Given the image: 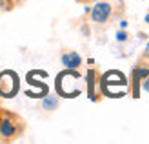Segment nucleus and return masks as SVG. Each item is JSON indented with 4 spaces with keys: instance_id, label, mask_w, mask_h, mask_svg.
I'll use <instances>...</instances> for the list:
<instances>
[{
    "instance_id": "6",
    "label": "nucleus",
    "mask_w": 149,
    "mask_h": 144,
    "mask_svg": "<svg viewBox=\"0 0 149 144\" xmlns=\"http://www.w3.org/2000/svg\"><path fill=\"white\" fill-rule=\"evenodd\" d=\"M146 22H147V24H149V15H147V17H146Z\"/></svg>"
},
{
    "instance_id": "2",
    "label": "nucleus",
    "mask_w": 149,
    "mask_h": 144,
    "mask_svg": "<svg viewBox=\"0 0 149 144\" xmlns=\"http://www.w3.org/2000/svg\"><path fill=\"white\" fill-rule=\"evenodd\" d=\"M17 131H18V126L13 119L9 117L0 119V137L2 139H13L17 135Z\"/></svg>"
},
{
    "instance_id": "3",
    "label": "nucleus",
    "mask_w": 149,
    "mask_h": 144,
    "mask_svg": "<svg viewBox=\"0 0 149 144\" xmlns=\"http://www.w3.org/2000/svg\"><path fill=\"white\" fill-rule=\"evenodd\" d=\"M62 64L65 67H69V70H77L82 64V58L77 51H69V53H65V55H62Z\"/></svg>"
},
{
    "instance_id": "1",
    "label": "nucleus",
    "mask_w": 149,
    "mask_h": 144,
    "mask_svg": "<svg viewBox=\"0 0 149 144\" xmlns=\"http://www.w3.org/2000/svg\"><path fill=\"white\" fill-rule=\"evenodd\" d=\"M111 11H113V7L109 2H98L91 7V20L95 24H104L111 17Z\"/></svg>"
},
{
    "instance_id": "4",
    "label": "nucleus",
    "mask_w": 149,
    "mask_h": 144,
    "mask_svg": "<svg viewBox=\"0 0 149 144\" xmlns=\"http://www.w3.org/2000/svg\"><path fill=\"white\" fill-rule=\"evenodd\" d=\"M56 104H58L56 97H47V98H44V102H42L44 110H55V108H56Z\"/></svg>"
},
{
    "instance_id": "5",
    "label": "nucleus",
    "mask_w": 149,
    "mask_h": 144,
    "mask_svg": "<svg viewBox=\"0 0 149 144\" xmlns=\"http://www.w3.org/2000/svg\"><path fill=\"white\" fill-rule=\"evenodd\" d=\"M116 40H118V42L127 40V35H125V31H118V33H116Z\"/></svg>"
}]
</instances>
